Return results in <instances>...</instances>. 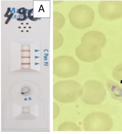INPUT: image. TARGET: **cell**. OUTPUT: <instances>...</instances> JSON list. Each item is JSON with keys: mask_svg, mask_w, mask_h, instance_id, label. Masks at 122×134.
<instances>
[{"mask_svg": "<svg viewBox=\"0 0 122 134\" xmlns=\"http://www.w3.org/2000/svg\"><path fill=\"white\" fill-rule=\"evenodd\" d=\"M21 25H23V23H21Z\"/></svg>", "mask_w": 122, "mask_h": 134, "instance_id": "16", "label": "cell"}, {"mask_svg": "<svg viewBox=\"0 0 122 134\" xmlns=\"http://www.w3.org/2000/svg\"><path fill=\"white\" fill-rule=\"evenodd\" d=\"M40 57L39 56H35L34 57V58L35 59H37V58H39V57Z\"/></svg>", "mask_w": 122, "mask_h": 134, "instance_id": "2", "label": "cell"}, {"mask_svg": "<svg viewBox=\"0 0 122 134\" xmlns=\"http://www.w3.org/2000/svg\"><path fill=\"white\" fill-rule=\"evenodd\" d=\"M39 51V50H38L37 49H35V52H37Z\"/></svg>", "mask_w": 122, "mask_h": 134, "instance_id": "4", "label": "cell"}, {"mask_svg": "<svg viewBox=\"0 0 122 134\" xmlns=\"http://www.w3.org/2000/svg\"><path fill=\"white\" fill-rule=\"evenodd\" d=\"M44 55H46V56H47L49 55V54L48 53H45L44 54Z\"/></svg>", "mask_w": 122, "mask_h": 134, "instance_id": "5", "label": "cell"}, {"mask_svg": "<svg viewBox=\"0 0 122 134\" xmlns=\"http://www.w3.org/2000/svg\"><path fill=\"white\" fill-rule=\"evenodd\" d=\"M24 28H26V27L25 26H24L23 27Z\"/></svg>", "mask_w": 122, "mask_h": 134, "instance_id": "15", "label": "cell"}, {"mask_svg": "<svg viewBox=\"0 0 122 134\" xmlns=\"http://www.w3.org/2000/svg\"><path fill=\"white\" fill-rule=\"evenodd\" d=\"M23 31H24L23 30H22L21 31V32H23Z\"/></svg>", "mask_w": 122, "mask_h": 134, "instance_id": "12", "label": "cell"}, {"mask_svg": "<svg viewBox=\"0 0 122 134\" xmlns=\"http://www.w3.org/2000/svg\"><path fill=\"white\" fill-rule=\"evenodd\" d=\"M40 64V63L37 62H35V65H37Z\"/></svg>", "mask_w": 122, "mask_h": 134, "instance_id": "3", "label": "cell"}, {"mask_svg": "<svg viewBox=\"0 0 122 134\" xmlns=\"http://www.w3.org/2000/svg\"><path fill=\"white\" fill-rule=\"evenodd\" d=\"M47 57L46 56H44V58H47Z\"/></svg>", "mask_w": 122, "mask_h": 134, "instance_id": "6", "label": "cell"}, {"mask_svg": "<svg viewBox=\"0 0 122 134\" xmlns=\"http://www.w3.org/2000/svg\"><path fill=\"white\" fill-rule=\"evenodd\" d=\"M29 28H31V26H29Z\"/></svg>", "mask_w": 122, "mask_h": 134, "instance_id": "11", "label": "cell"}, {"mask_svg": "<svg viewBox=\"0 0 122 134\" xmlns=\"http://www.w3.org/2000/svg\"><path fill=\"white\" fill-rule=\"evenodd\" d=\"M44 63H45L46 64H48V62H44Z\"/></svg>", "mask_w": 122, "mask_h": 134, "instance_id": "7", "label": "cell"}, {"mask_svg": "<svg viewBox=\"0 0 122 134\" xmlns=\"http://www.w3.org/2000/svg\"><path fill=\"white\" fill-rule=\"evenodd\" d=\"M26 32H29V31L28 30H26Z\"/></svg>", "mask_w": 122, "mask_h": 134, "instance_id": "13", "label": "cell"}, {"mask_svg": "<svg viewBox=\"0 0 122 134\" xmlns=\"http://www.w3.org/2000/svg\"><path fill=\"white\" fill-rule=\"evenodd\" d=\"M44 66H48V65H46V64H44Z\"/></svg>", "mask_w": 122, "mask_h": 134, "instance_id": "8", "label": "cell"}, {"mask_svg": "<svg viewBox=\"0 0 122 134\" xmlns=\"http://www.w3.org/2000/svg\"><path fill=\"white\" fill-rule=\"evenodd\" d=\"M18 28H21V27L20 26H19V27H18Z\"/></svg>", "mask_w": 122, "mask_h": 134, "instance_id": "14", "label": "cell"}, {"mask_svg": "<svg viewBox=\"0 0 122 134\" xmlns=\"http://www.w3.org/2000/svg\"><path fill=\"white\" fill-rule=\"evenodd\" d=\"M100 14L104 19L109 20L122 17V1L105 0L101 1L99 6Z\"/></svg>", "mask_w": 122, "mask_h": 134, "instance_id": "1", "label": "cell"}, {"mask_svg": "<svg viewBox=\"0 0 122 134\" xmlns=\"http://www.w3.org/2000/svg\"><path fill=\"white\" fill-rule=\"evenodd\" d=\"M47 60V58H44V61H46Z\"/></svg>", "mask_w": 122, "mask_h": 134, "instance_id": "9", "label": "cell"}, {"mask_svg": "<svg viewBox=\"0 0 122 134\" xmlns=\"http://www.w3.org/2000/svg\"><path fill=\"white\" fill-rule=\"evenodd\" d=\"M16 15H15L14 16V17L15 18Z\"/></svg>", "mask_w": 122, "mask_h": 134, "instance_id": "10", "label": "cell"}, {"mask_svg": "<svg viewBox=\"0 0 122 134\" xmlns=\"http://www.w3.org/2000/svg\"><path fill=\"white\" fill-rule=\"evenodd\" d=\"M26 24L27 25H28L29 24V23H26Z\"/></svg>", "mask_w": 122, "mask_h": 134, "instance_id": "17", "label": "cell"}]
</instances>
